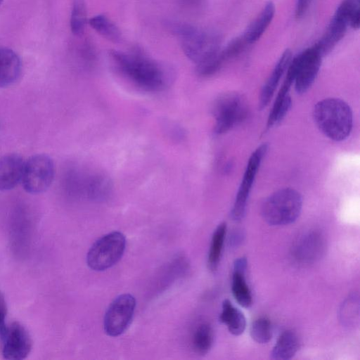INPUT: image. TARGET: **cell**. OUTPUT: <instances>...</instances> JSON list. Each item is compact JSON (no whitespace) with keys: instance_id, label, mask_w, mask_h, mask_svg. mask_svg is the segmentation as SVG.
Segmentation results:
<instances>
[{"instance_id":"ffe728a7","label":"cell","mask_w":360,"mask_h":360,"mask_svg":"<svg viewBox=\"0 0 360 360\" xmlns=\"http://www.w3.org/2000/svg\"><path fill=\"white\" fill-rule=\"evenodd\" d=\"M300 347L297 335L291 330L284 331L278 337L273 347L271 358L277 360H288L292 358Z\"/></svg>"},{"instance_id":"7a4b0ae2","label":"cell","mask_w":360,"mask_h":360,"mask_svg":"<svg viewBox=\"0 0 360 360\" xmlns=\"http://www.w3.org/2000/svg\"><path fill=\"white\" fill-rule=\"evenodd\" d=\"M313 117L319 130L333 141H343L351 133L352 111L343 100L328 98L319 101L314 106Z\"/></svg>"},{"instance_id":"52a82bcc","label":"cell","mask_w":360,"mask_h":360,"mask_svg":"<svg viewBox=\"0 0 360 360\" xmlns=\"http://www.w3.org/2000/svg\"><path fill=\"white\" fill-rule=\"evenodd\" d=\"M246 115L245 102L240 94L230 92L221 95L213 108L215 133H226L243 120Z\"/></svg>"},{"instance_id":"cb8c5ba5","label":"cell","mask_w":360,"mask_h":360,"mask_svg":"<svg viewBox=\"0 0 360 360\" xmlns=\"http://www.w3.org/2000/svg\"><path fill=\"white\" fill-rule=\"evenodd\" d=\"M89 24L98 34L108 40L118 42L121 32L118 27L105 15H97L89 20Z\"/></svg>"},{"instance_id":"f1b7e54d","label":"cell","mask_w":360,"mask_h":360,"mask_svg":"<svg viewBox=\"0 0 360 360\" xmlns=\"http://www.w3.org/2000/svg\"><path fill=\"white\" fill-rule=\"evenodd\" d=\"M311 0H297L295 9L296 18H302L307 12Z\"/></svg>"},{"instance_id":"277c9868","label":"cell","mask_w":360,"mask_h":360,"mask_svg":"<svg viewBox=\"0 0 360 360\" xmlns=\"http://www.w3.org/2000/svg\"><path fill=\"white\" fill-rule=\"evenodd\" d=\"M125 248L126 238L122 233H108L96 240L89 248L86 264L92 270L105 271L120 261Z\"/></svg>"},{"instance_id":"f546056e","label":"cell","mask_w":360,"mask_h":360,"mask_svg":"<svg viewBox=\"0 0 360 360\" xmlns=\"http://www.w3.org/2000/svg\"><path fill=\"white\" fill-rule=\"evenodd\" d=\"M349 25L353 29L358 30L360 25L359 6H357L352 13L349 18Z\"/></svg>"},{"instance_id":"8fae6325","label":"cell","mask_w":360,"mask_h":360,"mask_svg":"<svg viewBox=\"0 0 360 360\" xmlns=\"http://www.w3.org/2000/svg\"><path fill=\"white\" fill-rule=\"evenodd\" d=\"M357 0H342L338 7L326 32L316 44L323 56L328 53L344 37L349 18L359 6Z\"/></svg>"},{"instance_id":"9a60e30c","label":"cell","mask_w":360,"mask_h":360,"mask_svg":"<svg viewBox=\"0 0 360 360\" xmlns=\"http://www.w3.org/2000/svg\"><path fill=\"white\" fill-rule=\"evenodd\" d=\"M246 269L245 257L236 259L233 264L231 290L237 302L241 307L248 308L252 304V295L245 279Z\"/></svg>"},{"instance_id":"5b68a950","label":"cell","mask_w":360,"mask_h":360,"mask_svg":"<svg viewBox=\"0 0 360 360\" xmlns=\"http://www.w3.org/2000/svg\"><path fill=\"white\" fill-rule=\"evenodd\" d=\"M174 28L181 37L184 53L198 65L212 59L219 53L218 39L215 36L188 25H175Z\"/></svg>"},{"instance_id":"7c38bea8","label":"cell","mask_w":360,"mask_h":360,"mask_svg":"<svg viewBox=\"0 0 360 360\" xmlns=\"http://www.w3.org/2000/svg\"><path fill=\"white\" fill-rule=\"evenodd\" d=\"M2 355L7 360H22L27 358L32 347V340L28 330L20 323L10 326L2 340Z\"/></svg>"},{"instance_id":"4fadbf2b","label":"cell","mask_w":360,"mask_h":360,"mask_svg":"<svg viewBox=\"0 0 360 360\" xmlns=\"http://www.w3.org/2000/svg\"><path fill=\"white\" fill-rule=\"evenodd\" d=\"M324 249L325 241L322 234L311 231L297 239L292 248V255L300 263L310 264L319 259Z\"/></svg>"},{"instance_id":"d6986e66","label":"cell","mask_w":360,"mask_h":360,"mask_svg":"<svg viewBox=\"0 0 360 360\" xmlns=\"http://www.w3.org/2000/svg\"><path fill=\"white\" fill-rule=\"evenodd\" d=\"M274 14L275 6L271 1H269L243 35L248 44L255 43L262 36L271 22Z\"/></svg>"},{"instance_id":"7402d4cb","label":"cell","mask_w":360,"mask_h":360,"mask_svg":"<svg viewBox=\"0 0 360 360\" xmlns=\"http://www.w3.org/2000/svg\"><path fill=\"white\" fill-rule=\"evenodd\" d=\"M226 233V224L223 222L214 230L208 252L207 265L211 271H215L220 261Z\"/></svg>"},{"instance_id":"4dcf8cb0","label":"cell","mask_w":360,"mask_h":360,"mask_svg":"<svg viewBox=\"0 0 360 360\" xmlns=\"http://www.w3.org/2000/svg\"><path fill=\"white\" fill-rule=\"evenodd\" d=\"M2 1H3V0H0V4H1V3L2 2Z\"/></svg>"},{"instance_id":"ba28073f","label":"cell","mask_w":360,"mask_h":360,"mask_svg":"<svg viewBox=\"0 0 360 360\" xmlns=\"http://www.w3.org/2000/svg\"><path fill=\"white\" fill-rule=\"evenodd\" d=\"M135 307L136 300L130 294H122L115 298L104 315L105 333L111 337L122 335L131 323Z\"/></svg>"},{"instance_id":"603a6c76","label":"cell","mask_w":360,"mask_h":360,"mask_svg":"<svg viewBox=\"0 0 360 360\" xmlns=\"http://www.w3.org/2000/svg\"><path fill=\"white\" fill-rule=\"evenodd\" d=\"M213 341V330L209 323H202L195 328L192 336V345L195 352L206 354L212 348Z\"/></svg>"},{"instance_id":"5bb4252c","label":"cell","mask_w":360,"mask_h":360,"mask_svg":"<svg viewBox=\"0 0 360 360\" xmlns=\"http://www.w3.org/2000/svg\"><path fill=\"white\" fill-rule=\"evenodd\" d=\"M25 161L18 154L0 158V191H9L21 181Z\"/></svg>"},{"instance_id":"9c48e42d","label":"cell","mask_w":360,"mask_h":360,"mask_svg":"<svg viewBox=\"0 0 360 360\" xmlns=\"http://www.w3.org/2000/svg\"><path fill=\"white\" fill-rule=\"evenodd\" d=\"M323 55L316 44L305 49L290 60L295 70V89L304 94L313 84L321 67Z\"/></svg>"},{"instance_id":"83f0119b","label":"cell","mask_w":360,"mask_h":360,"mask_svg":"<svg viewBox=\"0 0 360 360\" xmlns=\"http://www.w3.org/2000/svg\"><path fill=\"white\" fill-rule=\"evenodd\" d=\"M7 314V305L4 295L0 290V339L2 341L4 338L8 326L6 324V318Z\"/></svg>"},{"instance_id":"4316f807","label":"cell","mask_w":360,"mask_h":360,"mask_svg":"<svg viewBox=\"0 0 360 360\" xmlns=\"http://www.w3.org/2000/svg\"><path fill=\"white\" fill-rule=\"evenodd\" d=\"M340 316L342 321L346 325H350L359 317V298L355 295L349 297L341 309Z\"/></svg>"},{"instance_id":"d4e9b609","label":"cell","mask_w":360,"mask_h":360,"mask_svg":"<svg viewBox=\"0 0 360 360\" xmlns=\"http://www.w3.org/2000/svg\"><path fill=\"white\" fill-rule=\"evenodd\" d=\"M250 333L251 338L256 342L267 343L272 337V327L270 320L266 317L257 319L251 324Z\"/></svg>"},{"instance_id":"1f68e13d","label":"cell","mask_w":360,"mask_h":360,"mask_svg":"<svg viewBox=\"0 0 360 360\" xmlns=\"http://www.w3.org/2000/svg\"><path fill=\"white\" fill-rule=\"evenodd\" d=\"M357 1H359V0H357Z\"/></svg>"},{"instance_id":"30bf717a","label":"cell","mask_w":360,"mask_h":360,"mask_svg":"<svg viewBox=\"0 0 360 360\" xmlns=\"http://www.w3.org/2000/svg\"><path fill=\"white\" fill-rule=\"evenodd\" d=\"M268 149L266 143L258 146L250 155L231 210L233 220L240 221L245 216L247 201L262 160Z\"/></svg>"},{"instance_id":"484cf974","label":"cell","mask_w":360,"mask_h":360,"mask_svg":"<svg viewBox=\"0 0 360 360\" xmlns=\"http://www.w3.org/2000/svg\"><path fill=\"white\" fill-rule=\"evenodd\" d=\"M86 19V7L83 0H74L71 18L70 27L75 34L83 32Z\"/></svg>"},{"instance_id":"e0dca14e","label":"cell","mask_w":360,"mask_h":360,"mask_svg":"<svg viewBox=\"0 0 360 360\" xmlns=\"http://www.w3.org/2000/svg\"><path fill=\"white\" fill-rule=\"evenodd\" d=\"M292 58V52L290 49H286L280 57L262 89L259 102V109L266 108L269 104L281 77L286 72Z\"/></svg>"},{"instance_id":"8992f818","label":"cell","mask_w":360,"mask_h":360,"mask_svg":"<svg viewBox=\"0 0 360 360\" xmlns=\"http://www.w3.org/2000/svg\"><path fill=\"white\" fill-rule=\"evenodd\" d=\"M54 164L45 154H37L25 161L21 182L24 189L31 194L45 192L54 178Z\"/></svg>"},{"instance_id":"2e32d148","label":"cell","mask_w":360,"mask_h":360,"mask_svg":"<svg viewBox=\"0 0 360 360\" xmlns=\"http://www.w3.org/2000/svg\"><path fill=\"white\" fill-rule=\"evenodd\" d=\"M82 185V193L94 200L108 198L112 190L110 178L101 172L84 173Z\"/></svg>"},{"instance_id":"3957f363","label":"cell","mask_w":360,"mask_h":360,"mask_svg":"<svg viewBox=\"0 0 360 360\" xmlns=\"http://www.w3.org/2000/svg\"><path fill=\"white\" fill-rule=\"evenodd\" d=\"M302 198L296 190L290 188L280 189L264 201L262 216L271 226H283L293 223L300 216Z\"/></svg>"},{"instance_id":"44dd1931","label":"cell","mask_w":360,"mask_h":360,"mask_svg":"<svg viewBox=\"0 0 360 360\" xmlns=\"http://www.w3.org/2000/svg\"><path fill=\"white\" fill-rule=\"evenodd\" d=\"M219 321L227 326L229 333L233 335H241L245 329V316L229 300H224L222 302Z\"/></svg>"},{"instance_id":"ac0fdd59","label":"cell","mask_w":360,"mask_h":360,"mask_svg":"<svg viewBox=\"0 0 360 360\" xmlns=\"http://www.w3.org/2000/svg\"><path fill=\"white\" fill-rule=\"evenodd\" d=\"M20 72L21 62L18 55L9 49H0V86L13 84Z\"/></svg>"},{"instance_id":"6da1fadb","label":"cell","mask_w":360,"mask_h":360,"mask_svg":"<svg viewBox=\"0 0 360 360\" xmlns=\"http://www.w3.org/2000/svg\"><path fill=\"white\" fill-rule=\"evenodd\" d=\"M110 56L121 73L146 91H162L170 80V72L164 65L142 53L112 51Z\"/></svg>"}]
</instances>
